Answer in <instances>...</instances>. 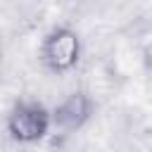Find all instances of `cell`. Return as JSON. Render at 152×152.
Here are the masks:
<instances>
[{
  "mask_svg": "<svg viewBox=\"0 0 152 152\" xmlns=\"http://www.w3.org/2000/svg\"><path fill=\"white\" fill-rule=\"evenodd\" d=\"M95 114V100L88 90L76 88L64 100L52 107V131L59 135H71L81 131Z\"/></svg>",
  "mask_w": 152,
  "mask_h": 152,
  "instance_id": "obj_3",
  "label": "cell"
},
{
  "mask_svg": "<svg viewBox=\"0 0 152 152\" xmlns=\"http://www.w3.org/2000/svg\"><path fill=\"white\" fill-rule=\"evenodd\" d=\"M5 128L17 145H38L52 131V109L38 100H17L7 112Z\"/></svg>",
  "mask_w": 152,
  "mask_h": 152,
  "instance_id": "obj_2",
  "label": "cell"
},
{
  "mask_svg": "<svg viewBox=\"0 0 152 152\" xmlns=\"http://www.w3.org/2000/svg\"><path fill=\"white\" fill-rule=\"evenodd\" d=\"M140 59H142V66H145L147 71H152V36L142 43V48H140Z\"/></svg>",
  "mask_w": 152,
  "mask_h": 152,
  "instance_id": "obj_4",
  "label": "cell"
},
{
  "mask_svg": "<svg viewBox=\"0 0 152 152\" xmlns=\"http://www.w3.org/2000/svg\"><path fill=\"white\" fill-rule=\"evenodd\" d=\"M83 55V40L81 33L69 24H57L45 31L38 45V62L50 74H69L78 66Z\"/></svg>",
  "mask_w": 152,
  "mask_h": 152,
  "instance_id": "obj_1",
  "label": "cell"
}]
</instances>
